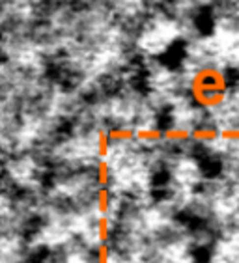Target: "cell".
I'll use <instances>...</instances> for the list:
<instances>
[{"label":"cell","mask_w":239,"mask_h":263,"mask_svg":"<svg viewBox=\"0 0 239 263\" xmlns=\"http://www.w3.org/2000/svg\"><path fill=\"white\" fill-rule=\"evenodd\" d=\"M135 136L142 142H159L163 138V132L159 129H138L135 132Z\"/></svg>","instance_id":"cell-2"},{"label":"cell","mask_w":239,"mask_h":263,"mask_svg":"<svg viewBox=\"0 0 239 263\" xmlns=\"http://www.w3.org/2000/svg\"><path fill=\"white\" fill-rule=\"evenodd\" d=\"M97 179H99V183H101L103 187L107 185V181H109V164L105 162V160H99V166H97Z\"/></svg>","instance_id":"cell-7"},{"label":"cell","mask_w":239,"mask_h":263,"mask_svg":"<svg viewBox=\"0 0 239 263\" xmlns=\"http://www.w3.org/2000/svg\"><path fill=\"white\" fill-rule=\"evenodd\" d=\"M163 138L170 142H183L191 138V132L187 129H168V131L163 132Z\"/></svg>","instance_id":"cell-3"},{"label":"cell","mask_w":239,"mask_h":263,"mask_svg":"<svg viewBox=\"0 0 239 263\" xmlns=\"http://www.w3.org/2000/svg\"><path fill=\"white\" fill-rule=\"evenodd\" d=\"M109 144H111L109 134L105 131H99V134H97V153H99L101 159H105L107 153H109Z\"/></svg>","instance_id":"cell-6"},{"label":"cell","mask_w":239,"mask_h":263,"mask_svg":"<svg viewBox=\"0 0 239 263\" xmlns=\"http://www.w3.org/2000/svg\"><path fill=\"white\" fill-rule=\"evenodd\" d=\"M99 263H109V252H107V246L99 248Z\"/></svg>","instance_id":"cell-11"},{"label":"cell","mask_w":239,"mask_h":263,"mask_svg":"<svg viewBox=\"0 0 239 263\" xmlns=\"http://www.w3.org/2000/svg\"><path fill=\"white\" fill-rule=\"evenodd\" d=\"M97 232H99V239H101V241H105V239L109 237V222H107L105 216L99 218V222H97Z\"/></svg>","instance_id":"cell-10"},{"label":"cell","mask_w":239,"mask_h":263,"mask_svg":"<svg viewBox=\"0 0 239 263\" xmlns=\"http://www.w3.org/2000/svg\"><path fill=\"white\" fill-rule=\"evenodd\" d=\"M194 140H202V142H211L215 138H219V131L217 129H196L191 132Z\"/></svg>","instance_id":"cell-4"},{"label":"cell","mask_w":239,"mask_h":263,"mask_svg":"<svg viewBox=\"0 0 239 263\" xmlns=\"http://www.w3.org/2000/svg\"><path fill=\"white\" fill-rule=\"evenodd\" d=\"M194 101L206 108L219 106L226 97V80L219 69L215 67H204L194 75L191 82Z\"/></svg>","instance_id":"cell-1"},{"label":"cell","mask_w":239,"mask_h":263,"mask_svg":"<svg viewBox=\"0 0 239 263\" xmlns=\"http://www.w3.org/2000/svg\"><path fill=\"white\" fill-rule=\"evenodd\" d=\"M222 140L228 142H239V129H224V131L219 132Z\"/></svg>","instance_id":"cell-9"},{"label":"cell","mask_w":239,"mask_h":263,"mask_svg":"<svg viewBox=\"0 0 239 263\" xmlns=\"http://www.w3.org/2000/svg\"><path fill=\"white\" fill-rule=\"evenodd\" d=\"M97 202H99V211H101V213H107V209H109V190L105 187L99 190Z\"/></svg>","instance_id":"cell-8"},{"label":"cell","mask_w":239,"mask_h":263,"mask_svg":"<svg viewBox=\"0 0 239 263\" xmlns=\"http://www.w3.org/2000/svg\"><path fill=\"white\" fill-rule=\"evenodd\" d=\"M111 140H120V142H127L135 138V131L133 129H112L107 132Z\"/></svg>","instance_id":"cell-5"}]
</instances>
